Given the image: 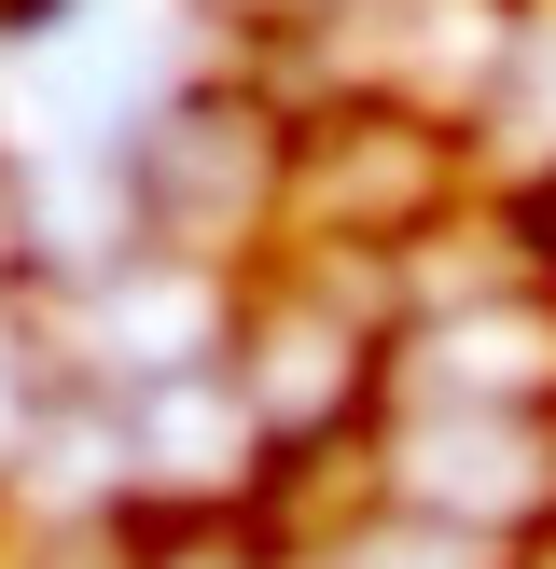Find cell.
<instances>
[{
    "label": "cell",
    "instance_id": "6da1fadb",
    "mask_svg": "<svg viewBox=\"0 0 556 569\" xmlns=\"http://www.w3.org/2000/svg\"><path fill=\"white\" fill-rule=\"evenodd\" d=\"M292 126L306 98L265 70H181L153 111H126L98 153V194H111V250H181V264H265L278 250V209H292Z\"/></svg>",
    "mask_w": 556,
    "mask_h": 569
},
{
    "label": "cell",
    "instance_id": "7a4b0ae2",
    "mask_svg": "<svg viewBox=\"0 0 556 569\" xmlns=\"http://www.w3.org/2000/svg\"><path fill=\"white\" fill-rule=\"evenodd\" d=\"M361 487L404 500V515L487 528V542H543V515H556V403H376Z\"/></svg>",
    "mask_w": 556,
    "mask_h": 569
},
{
    "label": "cell",
    "instance_id": "3957f363",
    "mask_svg": "<svg viewBox=\"0 0 556 569\" xmlns=\"http://www.w3.org/2000/svg\"><path fill=\"white\" fill-rule=\"evenodd\" d=\"M473 167H500L515 194H556V0H515V28H500L487 83H473L459 111Z\"/></svg>",
    "mask_w": 556,
    "mask_h": 569
},
{
    "label": "cell",
    "instance_id": "277c9868",
    "mask_svg": "<svg viewBox=\"0 0 556 569\" xmlns=\"http://www.w3.org/2000/svg\"><path fill=\"white\" fill-rule=\"evenodd\" d=\"M543 542H556V515H543Z\"/></svg>",
    "mask_w": 556,
    "mask_h": 569
}]
</instances>
